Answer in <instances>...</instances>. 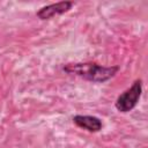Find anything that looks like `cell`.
Returning <instances> with one entry per match:
<instances>
[{
  "label": "cell",
  "instance_id": "6da1fadb",
  "mask_svg": "<svg viewBox=\"0 0 148 148\" xmlns=\"http://www.w3.org/2000/svg\"><path fill=\"white\" fill-rule=\"evenodd\" d=\"M62 71L80 76L90 82H105L112 79L119 71V66H102L96 62H76V64H67L62 67Z\"/></svg>",
  "mask_w": 148,
  "mask_h": 148
},
{
  "label": "cell",
  "instance_id": "7a4b0ae2",
  "mask_svg": "<svg viewBox=\"0 0 148 148\" xmlns=\"http://www.w3.org/2000/svg\"><path fill=\"white\" fill-rule=\"evenodd\" d=\"M141 94H142V80L138 79L133 82V84L128 89H126L124 92H121L118 96L114 104L116 109L123 113L132 111L136 106L141 97Z\"/></svg>",
  "mask_w": 148,
  "mask_h": 148
},
{
  "label": "cell",
  "instance_id": "3957f363",
  "mask_svg": "<svg viewBox=\"0 0 148 148\" xmlns=\"http://www.w3.org/2000/svg\"><path fill=\"white\" fill-rule=\"evenodd\" d=\"M73 6H74L73 1H60V2H57V3H51V5L42 7L36 13V16L39 20H49L53 16L61 15V14H65V13L69 12Z\"/></svg>",
  "mask_w": 148,
  "mask_h": 148
},
{
  "label": "cell",
  "instance_id": "277c9868",
  "mask_svg": "<svg viewBox=\"0 0 148 148\" xmlns=\"http://www.w3.org/2000/svg\"><path fill=\"white\" fill-rule=\"evenodd\" d=\"M73 123L88 131V132H92V133H96V132H99L103 127V123L99 118L95 117V116H83V114H76L73 117Z\"/></svg>",
  "mask_w": 148,
  "mask_h": 148
}]
</instances>
